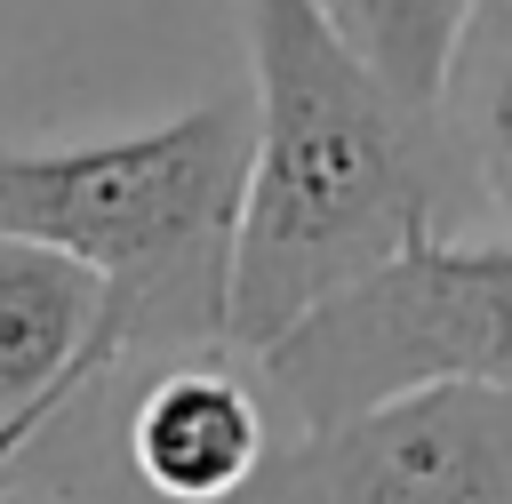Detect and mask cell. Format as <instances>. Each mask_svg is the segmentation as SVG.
Segmentation results:
<instances>
[{"instance_id": "obj_1", "label": "cell", "mask_w": 512, "mask_h": 504, "mask_svg": "<svg viewBox=\"0 0 512 504\" xmlns=\"http://www.w3.org/2000/svg\"><path fill=\"white\" fill-rule=\"evenodd\" d=\"M256 64V144L232 256V344H272L320 296L440 232V128L400 104L320 0H232Z\"/></svg>"}, {"instance_id": "obj_2", "label": "cell", "mask_w": 512, "mask_h": 504, "mask_svg": "<svg viewBox=\"0 0 512 504\" xmlns=\"http://www.w3.org/2000/svg\"><path fill=\"white\" fill-rule=\"evenodd\" d=\"M256 96H200L160 128L8 152L0 144V232L80 256L128 360L232 336V256L248 200Z\"/></svg>"}, {"instance_id": "obj_3", "label": "cell", "mask_w": 512, "mask_h": 504, "mask_svg": "<svg viewBox=\"0 0 512 504\" xmlns=\"http://www.w3.org/2000/svg\"><path fill=\"white\" fill-rule=\"evenodd\" d=\"M272 400L296 424H336L416 384L512 392V232H424L368 280L320 296L256 344Z\"/></svg>"}, {"instance_id": "obj_4", "label": "cell", "mask_w": 512, "mask_h": 504, "mask_svg": "<svg viewBox=\"0 0 512 504\" xmlns=\"http://www.w3.org/2000/svg\"><path fill=\"white\" fill-rule=\"evenodd\" d=\"M224 504H512V392L416 384L336 424H296Z\"/></svg>"}, {"instance_id": "obj_5", "label": "cell", "mask_w": 512, "mask_h": 504, "mask_svg": "<svg viewBox=\"0 0 512 504\" xmlns=\"http://www.w3.org/2000/svg\"><path fill=\"white\" fill-rule=\"evenodd\" d=\"M128 352L104 280L24 232H0V456L64 480L88 416L120 400Z\"/></svg>"}, {"instance_id": "obj_6", "label": "cell", "mask_w": 512, "mask_h": 504, "mask_svg": "<svg viewBox=\"0 0 512 504\" xmlns=\"http://www.w3.org/2000/svg\"><path fill=\"white\" fill-rule=\"evenodd\" d=\"M280 416L288 408L272 400L256 352L232 336L128 360V376H120V448L160 504L240 496L264 472V456L280 448V432H272Z\"/></svg>"}, {"instance_id": "obj_7", "label": "cell", "mask_w": 512, "mask_h": 504, "mask_svg": "<svg viewBox=\"0 0 512 504\" xmlns=\"http://www.w3.org/2000/svg\"><path fill=\"white\" fill-rule=\"evenodd\" d=\"M472 8L480 0H320L336 40L416 112L440 104V80H448V56H456Z\"/></svg>"}, {"instance_id": "obj_8", "label": "cell", "mask_w": 512, "mask_h": 504, "mask_svg": "<svg viewBox=\"0 0 512 504\" xmlns=\"http://www.w3.org/2000/svg\"><path fill=\"white\" fill-rule=\"evenodd\" d=\"M16 480H24V464H16V456H0V496H8Z\"/></svg>"}]
</instances>
